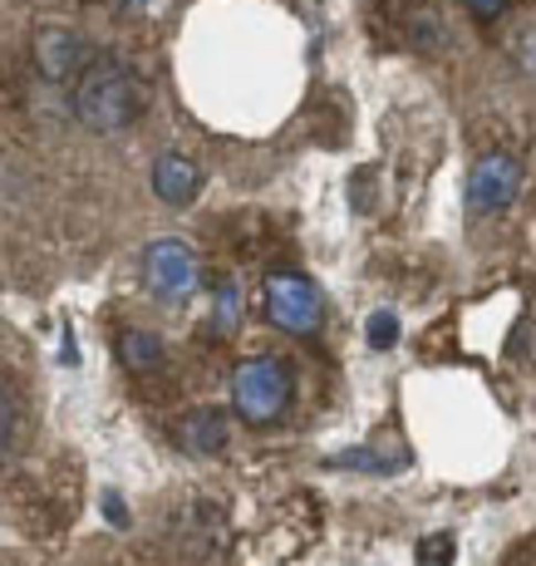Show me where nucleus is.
I'll list each match as a JSON object with an SVG mask.
<instances>
[{
  "label": "nucleus",
  "mask_w": 536,
  "mask_h": 566,
  "mask_svg": "<svg viewBox=\"0 0 536 566\" xmlns=\"http://www.w3.org/2000/svg\"><path fill=\"white\" fill-rule=\"evenodd\" d=\"M512 192H517V163L492 154L473 168V178H467V207H477V212H497V207L512 202Z\"/></svg>",
  "instance_id": "39448f33"
},
{
  "label": "nucleus",
  "mask_w": 536,
  "mask_h": 566,
  "mask_svg": "<svg viewBox=\"0 0 536 566\" xmlns=\"http://www.w3.org/2000/svg\"><path fill=\"white\" fill-rule=\"evenodd\" d=\"M144 276L162 301H182L197 291V256L182 242H153L148 261H144Z\"/></svg>",
  "instance_id": "20e7f679"
},
{
  "label": "nucleus",
  "mask_w": 536,
  "mask_h": 566,
  "mask_svg": "<svg viewBox=\"0 0 536 566\" xmlns=\"http://www.w3.org/2000/svg\"><path fill=\"white\" fill-rule=\"evenodd\" d=\"M291 405V375L281 360H246L232 375V409L246 423H271Z\"/></svg>",
  "instance_id": "f03ea898"
},
{
  "label": "nucleus",
  "mask_w": 536,
  "mask_h": 566,
  "mask_svg": "<svg viewBox=\"0 0 536 566\" xmlns=\"http://www.w3.org/2000/svg\"><path fill=\"white\" fill-rule=\"evenodd\" d=\"M153 188H158V198H168V202H188L197 192V168L188 158H162L158 168H153Z\"/></svg>",
  "instance_id": "0eeeda50"
},
{
  "label": "nucleus",
  "mask_w": 536,
  "mask_h": 566,
  "mask_svg": "<svg viewBox=\"0 0 536 566\" xmlns=\"http://www.w3.org/2000/svg\"><path fill=\"white\" fill-rule=\"evenodd\" d=\"M118 355H124L128 369H153L162 360V345L153 340L148 331H124V340H118Z\"/></svg>",
  "instance_id": "6e6552de"
},
{
  "label": "nucleus",
  "mask_w": 536,
  "mask_h": 566,
  "mask_svg": "<svg viewBox=\"0 0 536 566\" xmlns=\"http://www.w3.org/2000/svg\"><path fill=\"white\" fill-rule=\"evenodd\" d=\"M237 311H242V296H237V281H227L217 296V321H237Z\"/></svg>",
  "instance_id": "9d476101"
},
{
  "label": "nucleus",
  "mask_w": 536,
  "mask_h": 566,
  "mask_svg": "<svg viewBox=\"0 0 536 566\" xmlns=\"http://www.w3.org/2000/svg\"><path fill=\"white\" fill-rule=\"evenodd\" d=\"M266 315L271 325L291 335H305L320 325V291L311 286L305 276H271L266 281Z\"/></svg>",
  "instance_id": "7ed1b4c3"
},
{
  "label": "nucleus",
  "mask_w": 536,
  "mask_h": 566,
  "mask_svg": "<svg viewBox=\"0 0 536 566\" xmlns=\"http://www.w3.org/2000/svg\"><path fill=\"white\" fill-rule=\"evenodd\" d=\"M502 566H536V542H527L522 552H512V557L502 562Z\"/></svg>",
  "instance_id": "f8f14e48"
},
{
  "label": "nucleus",
  "mask_w": 536,
  "mask_h": 566,
  "mask_svg": "<svg viewBox=\"0 0 536 566\" xmlns=\"http://www.w3.org/2000/svg\"><path fill=\"white\" fill-rule=\"evenodd\" d=\"M6 439H10V399L0 389V453H6Z\"/></svg>",
  "instance_id": "9b49d317"
},
{
  "label": "nucleus",
  "mask_w": 536,
  "mask_h": 566,
  "mask_svg": "<svg viewBox=\"0 0 536 566\" xmlns=\"http://www.w3.org/2000/svg\"><path fill=\"white\" fill-rule=\"evenodd\" d=\"M128 104H134V84H128L118 60H94L90 70H84L80 90H74V108H80V118L90 128H98V134L124 124Z\"/></svg>",
  "instance_id": "f257e3e1"
},
{
  "label": "nucleus",
  "mask_w": 536,
  "mask_h": 566,
  "mask_svg": "<svg viewBox=\"0 0 536 566\" xmlns=\"http://www.w3.org/2000/svg\"><path fill=\"white\" fill-rule=\"evenodd\" d=\"M393 335H399V321L379 311L375 321H369V345H379V350H385V345H393Z\"/></svg>",
  "instance_id": "1a4fd4ad"
},
{
  "label": "nucleus",
  "mask_w": 536,
  "mask_h": 566,
  "mask_svg": "<svg viewBox=\"0 0 536 566\" xmlns=\"http://www.w3.org/2000/svg\"><path fill=\"white\" fill-rule=\"evenodd\" d=\"M467 10H477V15H497L502 0H467Z\"/></svg>",
  "instance_id": "ddd939ff"
},
{
  "label": "nucleus",
  "mask_w": 536,
  "mask_h": 566,
  "mask_svg": "<svg viewBox=\"0 0 536 566\" xmlns=\"http://www.w3.org/2000/svg\"><path fill=\"white\" fill-rule=\"evenodd\" d=\"M84 60V40L74 30H60V25H45L35 35V64L50 74V80H64L74 74V64Z\"/></svg>",
  "instance_id": "423d86ee"
}]
</instances>
